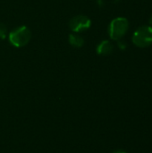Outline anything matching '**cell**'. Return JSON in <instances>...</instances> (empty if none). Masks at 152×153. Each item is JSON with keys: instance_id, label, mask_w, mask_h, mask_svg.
<instances>
[{"instance_id": "cell-5", "label": "cell", "mask_w": 152, "mask_h": 153, "mask_svg": "<svg viewBox=\"0 0 152 153\" xmlns=\"http://www.w3.org/2000/svg\"><path fill=\"white\" fill-rule=\"evenodd\" d=\"M114 47L108 40L101 41L97 47V53L100 56H108L113 52Z\"/></svg>"}, {"instance_id": "cell-9", "label": "cell", "mask_w": 152, "mask_h": 153, "mask_svg": "<svg viewBox=\"0 0 152 153\" xmlns=\"http://www.w3.org/2000/svg\"><path fill=\"white\" fill-rule=\"evenodd\" d=\"M114 153H126V152H114Z\"/></svg>"}, {"instance_id": "cell-8", "label": "cell", "mask_w": 152, "mask_h": 153, "mask_svg": "<svg viewBox=\"0 0 152 153\" xmlns=\"http://www.w3.org/2000/svg\"><path fill=\"white\" fill-rule=\"evenodd\" d=\"M150 23H151V25L152 26V15L151 17V19H150Z\"/></svg>"}, {"instance_id": "cell-1", "label": "cell", "mask_w": 152, "mask_h": 153, "mask_svg": "<svg viewBox=\"0 0 152 153\" xmlns=\"http://www.w3.org/2000/svg\"><path fill=\"white\" fill-rule=\"evenodd\" d=\"M30 38H31L30 30L26 26H20L13 30L8 34V39L10 43L16 48H22L26 46L30 40Z\"/></svg>"}, {"instance_id": "cell-4", "label": "cell", "mask_w": 152, "mask_h": 153, "mask_svg": "<svg viewBox=\"0 0 152 153\" xmlns=\"http://www.w3.org/2000/svg\"><path fill=\"white\" fill-rule=\"evenodd\" d=\"M91 26V21L85 15H76L69 22V27L73 32H82L87 30Z\"/></svg>"}, {"instance_id": "cell-7", "label": "cell", "mask_w": 152, "mask_h": 153, "mask_svg": "<svg viewBox=\"0 0 152 153\" xmlns=\"http://www.w3.org/2000/svg\"><path fill=\"white\" fill-rule=\"evenodd\" d=\"M7 36V29L4 24L0 22V39H4Z\"/></svg>"}, {"instance_id": "cell-3", "label": "cell", "mask_w": 152, "mask_h": 153, "mask_svg": "<svg viewBox=\"0 0 152 153\" xmlns=\"http://www.w3.org/2000/svg\"><path fill=\"white\" fill-rule=\"evenodd\" d=\"M133 42L139 48H147L152 44V27L143 25L139 27L133 35Z\"/></svg>"}, {"instance_id": "cell-2", "label": "cell", "mask_w": 152, "mask_h": 153, "mask_svg": "<svg viewBox=\"0 0 152 153\" xmlns=\"http://www.w3.org/2000/svg\"><path fill=\"white\" fill-rule=\"evenodd\" d=\"M128 29V20L125 17H117L111 21L108 27V33L112 39L119 40L125 35Z\"/></svg>"}, {"instance_id": "cell-6", "label": "cell", "mask_w": 152, "mask_h": 153, "mask_svg": "<svg viewBox=\"0 0 152 153\" xmlns=\"http://www.w3.org/2000/svg\"><path fill=\"white\" fill-rule=\"evenodd\" d=\"M69 43L71 46H73L74 48H81L84 44V39L82 36H80L78 34H70Z\"/></svg>"}]
</instances>
